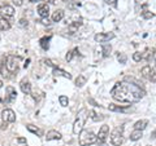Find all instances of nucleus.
<instances>
[{"label":"nucleus","mask_w":156,"mask_h":146,"mask_svg":"<svg viewBox=\"0 0 156 146\" xmlns=\"http://www.w3.org/2000/svg\"><path fill=\"white\" fill-rule=\"evenodd\" d=\"M146 95L143 88L138 84H133L129 81H117L111 89V96L115 101L122 104H133L142 100Z\"/></svg>","instance_id":"obj_1"},{"label":"nucleus","mask_w":156,"mask_h":146,"mask_svg":"<svg viewBox=\"0 0 156 146\" xmlns=\"http://www.w3.org/2000/svg\"><path fill=\"white\" fill-rule=\"evenodd\" d=\"M78 136H80V138H78L80 146H90L96 142V134L91 129H82Z\"/></svg>","instance_id":"obj_2"},{"label":"nucleus","mask_w":156,"mask_h":146,"mask_svg":"<svg viewBox=\"0 0 156 146\" xmlns=\"http://www.w3.org/2000/svg\"><path fill=\"white\" fill-rule=\"evenodd\" d=\"M86 113H87L86 109H82L80 113H78L77 119H76L74 123H73V133H74V134H80L81 131L83 129L85 121H86V118H87V115H85Z\"/></svg>","instance_id":"obj_3"},{"label":"nucleus","mask_w":156,"mask_h":146,"mask_svg":"<svg viewBox=\"0 0 156 146\" xmlns=\"http://www.w3.org/2000/svg\"><path fill=\"white\" fill-rule=\"evenodd\" d=\"M111 144L113 146H121L124 142V128L122 127H116L111 132Z\"/></svg>","instance_id":"obj_4"},{"label":"nucleus","mask_w":156,"mask_h":146,"mask_svg":"<svg viewBox=\"0 0 156 146\" xmlns=\"http://www.w3.org/2000/svg\"><path fill=\"white\" fill-rule=\"evenodd\" d=\"M18 62H20V58L16 56H8L7 60H5V69L8 72L11 74H14V72L18 71Z\"/></svg>","instance_id":"obj_5"},{"label":"nucleus","mask_w":156,"mask_h":146,"mask_svg":"<svg viewBox=\"0 0 156 146\" xmlns=\"http://www.w3.org/2000/svg\"><path fill=\"white\" fill-rule=\"evenodd\" d=\"M0 17L7 19L9 22L11 19H13L14 17V8L12 5H8V4H4V5L0 7Z\"/></svg>","instance_id":"obj_6"},{"label":"nucleus","mask_w":156,"mask_h":146,"mask_svg":"<svg viewBox=\"0 0 156 146\" xmlns=\"http://www.w3.org/2000/svg\"><path fill=\"white\" fill-rule=\"evenodd\" d=\"M108 134H109V125H107V124L101 125V127L99 128V133H98V136H96V144L99 146L104 145Z\"/></svg>","instance_id":"obj_7"},{"label":"nucleus","mask_w":156,"mask_h":146,"mask_svg":"<svg viewBox=\"0 0 156 146\" xmlns=\"http://www.w3.org/2000/svg\"><path fill=\"white\" fill-rule=\"evenodd\" d=\"M140 74H142V76L143 78H146L147 80H150V81H156V70L155 69H152L151 66H144V67H142V70H140Z\"/></svg>","instance_id":"obj_8"},{"label":"nucleus","mask_w":156,"mask_h":146,"mask_svg":"<svg viewBox=\"0 0 156 146\" xmlns=\"http://www.w3.org/2000/svg\"><path fill=\"white\" fill-rule=\"evenodd\" d=\"M115 38V34L113 32H99L95 35V41L98 43H101V44H105L107 41L112 40V39Z\"/></svg>","instance_id":"obj_9"},{"label":"nucleus","mask_w":156,"mask_h":146,"mask_svg":"<svg viewBox=\"0 0 156 146\" xmlns=\"http://www.w3.org/2000/svg\"><path fill=\"white\" fill-rule=\"evenodd\" d=\"M2 119L4 123H13L16 121V114L12 109H5L2 111Z\"/></svg>","instance_id":"obj_10"},{"label":"nucleus","mask_w":156,"mask_h":146,"mask_svg":"<svg viewBox=\"0 0 156 146\" xmlns=\"http://www.w3.org/2000/svg\"><path fill=\"white\" fill-rule=\"evenodd\" d=\"M38 14L42 18H48V16H50V7H48L47 3H43L38 5Z\"/></svg>","instance_id":"obj_11"},{"label":"nucleus","mask_w":156,"mask_h":146,"mask_svg":"<svg viewBox=\"0 0 156 146\" xmlns=\"http://www.w3.org/2000/svg\"><path fill=\"white\" fill-rule=\"evenodd\" d=\"M20 88H21L22 93L25 95H30L31 93V84L30 81H29L27 79H22L21 83H20Z\"/></svg>","instance_id":"obj_12"},{"label":"nucleus","mask_w":156,"mask_h":146,"mask_svg":"<svg viewBox=\"0 0 156 146\" xmlns=\"http://www.w3.org/2000/svg\"><path fill=\"white\" fill-rule=\"evenodd\" d=\"M5 92H7V102H12V101H14L16 100V97H17V91L13 88V87H7L5 88Z\"/></svg>","instance_id":"obj_13"},{"label":"nucleus","mask_w":156,"mask_h":146,"mask_svg":"<svg viewBox=\"0 0 156 146\" xmlns=\"http://www.w3.org/2000/svg\"><path fill=\"white\" fill-rule=\"evenodd\" d=\"M65 16V12L62 9H56L55 12L52 13V22H60Z\"/></svg>","instance_id":"obj_14"},{"label":"nucleus","mask_w":156,"mask_h":146,"mask_svg":"<svg viewBox=\"0 0 156 146\" xmlns=\"http://www.w3.org/2000/svg\"><path fill=\"white\" fill-rule=\"evenodd\" d=\"M147 125H148V120H147V119H140V120H138V121H135L134 129L143 131V129L147 128Z\"/></svg>","instance_id":"obj_15"},{"label":"nucleus","mask_w":156,"mask_h":146,"mask_svg":"<svg viewBox=\"0 0 156 146\" xmlns=\"http://www.w3.org/2000/svg\"><path fill=\"white\" fill-rule=\"evenodd\" d=\"M47 141H53V140H61V133L57 132V131H50L46 136Z\"/></svg>","instance_id":"obj_16"},{"label":"nucleus","mask_w":156,"mask_h":146,"mask_svg":"<svg viewBox=\"0 0 156 146\" xmlns=\"http://www.w3.org/2000/svg\"><path fill=\"white\" fill-rule=\"evenodd\" d=\"M53 75L55 76H64V78H66V79H72V75L69 74V72H66V71L61 70V69H57V67H53Z\"/></svg>","instance_id":"obj_17"},{"label":"nucleus","mask_w":156,"mask_h":146,"mask_svg":"<svg viewBox=\"0 0 156 146\" xmlns=\"http://www.w3.org/2000/svg\"><path fill=\"white\" fill-rule=\"evenodd\" d=\"M142 136H143V131L134 129L133 132L130 133V140H131V141H138V140L142 138Z\"/></svg>","instance_id":"obj_18"},{"label":"nucleus","mask_w":156,"mask_h":146,"mask_svg":"<svg viewBox=\"0 0 156 146\" xmlns=\"http://www.w3.org/2000/svg\"><path fill=\"white\" fill-rule=\"evenodd\" d=\"M82 25V22L81 21H76V22H73L69 25V27H68V31H69V34H74L78 31V28H80V26Z\"/></svg>","instance_id":"obj_19"},{"label":"nucleus","mask_w":156,"mask_h":146,"mask_svg":"<svg viewBox=\"0 0 156 146\" xmlns=\"http://www.w3.org/2000/svg\"><path fill=\"white\" fill-rule=\"evenodd\" d=\"M86 83H87V76H86L85 74L78 75V78L76 79V85H77V87H83Z\"/></svg>","instance_id":"obj_20"},{"label":"nucleus","mask_w":156,"mask_h":146,"mask_svg":"<svg viewBox=\"0 0 156 146\" xmlns=\"http://www.w3.org/2000/svg\"><path fill=\"white\" fill-rule=\"evenodd\" d=\"M11 28V23H9L7 19L0 18V31H7Z\"/></svg>","instance_id":"obj_21"},{"label":"nucleus","mask_w":156,"mask_h":146,"mask_svg":"<svg viewBox=\"0 0 156 146\" xmlns=\"http://www.w3.org/2000/svg\"><path fill=\"white\" fill-rule=\"evenodd\" d=\"M26 129L29 131V132L34 133V134H38V136H42L43 134V132H42L41 129H39L38 127H34V125H31V124H27L26 125Z\"/></svg>","instance_id":"obj_22"},{"label":"nucleus","mask_w":156,"mask_h":146,"mask_svg":"<svg viewBox=\"0 0 156 146\" xmlns=\"http://www.w3.org/2000/svg\"><path fill=\"white\" fill-rule=\"evenodd\" d=\"M112 52V45L111 44H103L101 45V53H103L104 57H108Z\"/></svg>","instance_id":"obj_23"},{"label":"nucleus","mask_w":156,"mask_h":146,"mask_svg":"<svg viewBox=\"0 0 156 146\" xmlns=\"http://www.w3.org/2000/svg\"><path fill=\"white\" fill-rule=\"evenodd\" d=\"M48 41H50V36H44V38H42L41 40H39V44H41V47L43 48L44 51L48 49V47H50V44H48Z\"/></svg>","instance_id":"obj_24"},{"label":"nucleus","mask_w":156,"mask_h":146,"mask_svg":"<svg viewBox=\"0 0 156 146\" xmlns=\"http://www.w3.org/2000/svg\"><path fill=\"white\" fill-rule=\"evenodd\" d=\"M90 114H91V115H90V118L94 120V121H99V120H103V119H104V116H103V115L95 113L94 110H91V111H90Z\"/></svg>","instance_id":"obj_25"},{"label":"nucleus","mask_w":156,"mask_h":146,"mask_svg":"<svg viewBox=\"0 0 156 146\" xmlns=\"http://www.w3.org/2000/svg\"><path fill=\"white\" fill-rule=\"evenodd\" d=\"M58 102H60V105L62 108H66V106L69 105V98H68L66 96L61 95V96H58Z\"/></svg>","instance_id":"obj_26"},{"label":"nucleus","mask_w":156,"mask_h":146,"mask_svg":"<svg viewBox=\"0 0 156 146\" xmlns=\"http://www.w3.org/2000/svg\"><path fill=\"white\" fill-rule=\"evenodd\" d=\"M108 110H109V111H125L126 108H124V106L115 105V104H111V105L108 106Z\"/></svg>","instance_id":"obj_27"},{"label":"nucleus","mask_w":156,"mask_h":146,"mask_svg":"<svg viewBox=\"0 0 156 146\" xmlns=\"http://www.w3.org/2000/svg\"><path fill=\"white\" fill-rule=\"evenodd\" d=\"M142 58H143V55H142L140 52H134V53H133V60H134L135 62H139L140 60H142Z\"/></svg>","instance_id":"obj_28"},{"label":"nucleus","mask_w":156,"mask_h":146,"mask_svg":"<svg viewBox=\"0 0 156 146\" xmlns=\"http://www.w3.org/2000/svg\"><path fill=\"white\" fill-rule=\"evenodd\" d=\"M117 60L120 61V64H126V56L124 53H119V56H117Z\"/></svg>","instance_id":"obj_29"},{"label":"nucleus","mask_w":156,"mask_h":146,"mask_svg":"<svg viewBox=\"0 0 156 146\" xmlns=\"http://www.w3.org/2000/svg\"><path fill=\"white\" fill-rule=\"evenodd\" d=\"M142 17H143L144 19H150V18H152V17H154V13H151V12H148V11H146V12L142 13Z\"/></svg>","instance_id":"obj_30"},{"label":"nucleus","mask_w":156,"mask_h":146,"mask_svg":"<svg viewBox=\"0 0 156 146\" xmlns=\"http://www.w3.org/2000/svg\"><path fill=\"white\" fill-rule=\"evenodd\" d=\"M78 49H74V51H72V52H68V55H66V61H72V58L73 56H74V53L77 52Z\"/></svg>","instance_id":"obj_31"},{"label":"nucleus","mask_w":156,"mask_h":146,"mask_svg":"<svg viewBox=\"0 0 156 146\" xmlns=\"http://www.w3.org/2000/svg\"><path fill=\"white\" fill-rule=\"evenodd\" d=\"M117 2H119V0H104V3L108 4V5H116Z\"/></svg>","instance_id":"obj_32"},{"label":"nucleus","mask_w":156,"mask_h":146,"mask_svg":"<svg viewBox=\"0 0 156 146\" xmlns=\"http://www.w3.org/2000/svg\"><path fill=\"white\" fill-rule=\"evenodd\" d=\"M17 142L18 144H26V138L25 137H18L17 138Z\"/></svg>","instance_id":"obj_33"},{"label":"nucleus","mask_w":156,"mask_h":146,"mask_svg":"<svg viewBox=\"0 0 156 146\" xmlns=\"http://www.w3.org/2000/svg\"><path fill=\"white\" fill-rule=\"evenodd\" d=\"M14 5H17V7H20V5H22V0H14Z\"/></svg>","instance_id":"obj_34"},{"label":"nucleus","mask_w":156,"mask_h":146,"mask_svg":"<svg viewBox=\"0 0 156 146\" xmlns=\"http://www.w3.org/2000/svg\"><path fill=\"white\" fill-rule=\"evenodd\" d=\"M44 62H46V65H48V66H51V67H55L53 66V64L51 62V60H44Z\"/></svg>","instance_id":"obj_35"},{"label":"nucleus","mask_w":156,"mask_h":146,"mask_svg":"<svg viewBox=\"0 0 156 146\" xmlns=\"http://www.w3.org/2000/svg\"><path fill=\"white\" fill-rule=\"evenodd\" d=\"M20 25H21V26H27V21H25V19H21V21H20Z\"/></svg>","instance_id":"obj_36"},{"label":"nucleus","mask_w":156,"mask_h":146,"mask_svg":"<svg viewBox=\"0 0 156 146\" xmlns=\"http://www.w3.org/2000/svg\"><path fill=\"white\" fill-rule=\"evenodd\" d=\"M151 138H154V140L156 138V129L154 131V132H152V133H151Z\"/></svg>","instance_id":"obj_37"},{"label":"nucleus","mask_w":156,"mask_h":146,"mask_svg":"<svg viewBox=\"0 0 156 146\" xmlns=\"http://www.w3.org/2000/svg\"><path fill=\"white\" fill-rule=\"evenodd\" d=\"M7 124H8V123H3V125H2V129H5V128H7Z\"/></svg>","instance_id":"obj_38"},{"label":"nucleus","mask_w":156,"mask_h":146,"mask_svg":"<svg viewBox=\"0 0 156 146\" xmlns=\"http://www.w3.org/2000/svg\"><path fill=\"white\" fill-rule=\"evenodd\" d=\"M29 62H30V60H27V61L25 62V65H23V66H25V67H27V66H29Z\"/></svg>","instance_id":"obj_39"},{"label":"nucleus","mask_w":156,"mask_h":146,"mask_svg":"<svg viewBox=\"0 0 156 146\" xmlns=\"http://www.w3.org/2000/svg\"><path fill=\"white\" fill-rule=\"evenodd\" d=\"M30 3H38V2H41V0H29Z\"/></svg>","instance_id":"obj_40"},{"label":"nucleus","mask_w":156,"mask_h":146,"mask_svg":"<svg viewBox=\"0 0 156 146\" xmlns=\"http://www.w3.org/2000/svg\"><path fill=\"white\" fill-rule=\"evenodd\" d=\"M152 56H154V58H155V61H156V49L154 51V53H152Z\"/></svg>","instance_id":"obj_41"},{"label":"nucleus","mask_w":156,"mask_h":146,"mask_svg":"<svg viewBox=\"0 0 156 146\" xmlns=\"http://www.w3.org/2000/svg\"><path fill=\"white\" fill-rule=\"evenodd\" d=\"M62 2H65V3H70V2H73V0H62Z\"/></svg>","instance_id":"obj_42"},{"label":"nucleus","mask_w":156,"mask_h":146,"mask_svg":"<svg viewBox=\"0 0 156 146\" xmlns=\"http://www.w3.org/2000/svg\"><path fill=\"white\" fill-rule=\"evenodd\" d=\"M2 87H3V81L0 80V88H2Z\"/></svg>","instance_id":"obj_43"},{"label":"nucleus","mask_w":156,"mask_h":146,"mask_svg":"<svg viewBox=\"0 0 156 146\" xmlns=\"http://www.w3.org/2000/svg\"><path fill=\"white\" fill-rule=\"evenodd\" d=\"M155 69H156V61H155Z\"/></svg>","instance_id":"obj_44"}]
</instances>
